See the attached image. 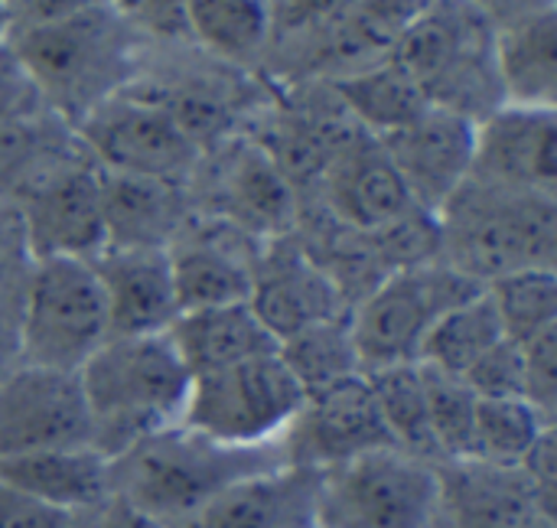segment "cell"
Instances as JSON below:
<instances>
[{"mask_svg":"<svg viewBox=\"0 0 557 528\" xmlns=\"http://www.w3.org/2000/svg\"><path fill=\"white\" fill-rule=\"evenodd\" d=\"M3 36L42 105L72 127L95 105L137 82L140 39L108 3L39 23L3 26Z\"/></svg>","mask_w":557,"mask_h":528,"instance_id":"obj_1","label":"cell"},{"mask_svg":"<svg viewBox=\"0 0 557 528\" xmlns=\"http://www.w3.org/2000/svg\"><path fill=\"white\" fill-rule=\"evenodd\" d=\"M281 464V444L228 447L186 425H173L111 461V496L176 528L228 487Z\"/></svg>","mask_w":557,"mask_h":528,"instance_id":"obj_2","label":"cell"},{"mask_svg":"<svg viewBox=\"0 0 557 528\" xmlns=\"http://www.w3.org/2000/svg\"><path fill=\"white\" fill-rule=\"evenodd\" d=\"M75 376L88 412L91 447L108 461L180 425L193 385L166 333L111 336Z\"/></svg>","mask_w":557,"mask_h":528,"instance_id":"obj_3","label":"cell"},{"mask_svg":"<svg viewBox=\"0 0 557 528\" xmlns=\"http://www.w3.org/2000/svg\"><path fill=\"white\" fill-rule=\"evenodd\" d=\"M441 261L486 287L529 268H557V196L467 180L437 212Z\"/></svg>","mask_w":557,"mask_h":528,"instance_id":"obj_4","label":"cell"},{"mask_svg":"<svg viewBox=\"0 0 557 528\" xmlns=\"http://www.w3.org/2000/svg\"><path fill=\"white\" fill-rule=\"evenodd\" d=\"M392 59L414 78L428 105L483 121L503 105L496 26L467 0H434L398 39Z\"/></svg>","mask_w":557,"mask_h":528,"instance_id":"obj_5","label":"cell"},{"mask_svg":"<svg viewBox=\"0 0 557 528\" xmlns=\"http://www.w3.org/2000/svg\"><path fill=\"white\" fill-rule=\"evenodd\" d=\"M111 340L108 304L91 261L33 258L16 330V359L78 372Z\"/></svg>","mask_w":557,"mask_h":528,"instance_id":"obj_6","label":"cell"},{"mask_svg":"<svg viewBox=\"0 0 557 528\" xmlns=\"http://www.w3.org/2000/svg\"><path fill=\"white\" fill-rule=\"evenodd\" d=\"M476 291L480 284L463 278L447 261L401 268L382 278L349 310L362 372L418 363L434 323Z\"/></svg>","mask_w":557,"mask_h":528,"instance_id":"obj_7","label":"cell"},{"mask_svg":"<svg viewBox=\"0 0 557 528\" xmlns=\"http://www.w3.org/2000/svg\"><path fill=\"white\" fill-rule=\"evenodd\" d=\"M304 398L300 382L271 353L193 376L180 425L228 447H264L281 441Z\"/></svg>","mask_w":557,"mask_h":528,"instance_id":"obj_8","label":"cell"},{"mask_svg":"<svg viewBox=\"0 0 557 528\" xmlns=\"http://www.w3.org/2000/svg\"><path fill=\"white\" fill-rule=\"evenodd\" d=\"M75 134L88 157L111 173L189 186L202 160L199 147L183 134L173 114L137 82L95 105L75 124Z\"/></svg>","mask_w":557,"mask_h":528,"instance_id":"obj_9","label":"cell"},{"mask_svg":"<svg viewBox=\"0 0 557 528\" xmlns=\"http://www.w3.org/2000/svg\"><path fill=\"white\" fill-rule=\"evenodd\" d=\"M193 206L258 242L290 235L300 219V193L248 134L202 154L189 180Z\"/></svg>","mask_w":557,"mask_h":528,"instance_id":"obj_10","label":"cell"},{"mask_svg":"<svg viewBox=\"0 0 557 528\" xmlns=\"http://www.w3.org/2000/svg\"><path fill=\"white\" fill-rule=\"evenodd\" d=\"M434 467L401 451H375L323 470L317 528H428Z\"/></svg>","mask_w":557,"mask_h":528,"instance_id":"obj_11","label":"cell"},{"mask_svg":"<svg viewBox=\"0 0 557 528\" xmlns=\"http://www.w3.org/2000/svg\"><path fill=\"white\" fill-rule=\"evenodd\" d=\"M20 232L29 258L91 261L104 248L98 163L85 147L49 167L16 202Z\"/></svg>","mask_w":557,"mask_h":528,"instance_id":"obj_12","label":"cell"},{"mask_svg":"<svg viewBox=\"0 0 557 528\" xmlns=\"http://www.w3.org/2000/svg\"><path fill=\"white\" fill-rule=\"evenodd\" d=\"M277 444L284 464L317 474L369 457L375 451H395L362 372L310 392Z\"/></svg>","mask_w":557,"mask_h":528,"instance_id":"obj_13","label":"cell"},{"mask_svg":"<svg viewBox=\"0 0 557 528\" xmlns=\"http://www.w3.org/2000/svg\"><path fill=\"white\" fill-rule=\"evenodd\" d=\"M82 444L91 447V428L75 372L16 363L0 376V461Z\"/></svg>","mask_w":557,"mask_h":528,"instance_id":"obj_14","label":"cell"},{"mask_svg":"<svg viewBox=\"0 0 557 528\" xmlns=\"http://www.w3.org/2000/svg\"><path fill=\"white\" fill-rule=\"evenodd\" d=\"M261 245L242 229L196 212L166 248L180 314L248 300Z\"/></svg>","mask_w":557,"mask_h":528,"instance_id":"obj_15","label":"cell"},{"mask_svg":"<svg viewBox=\"0 0 557 528\" xmlns=\"http://www.w3.org/2000/svg\"><path fill=\"white\" fill-rule=\"evenodd\" d=\"M555 519L522 467L486 461H441L434 467V503L428 528H525Z\"/></svg>","mask_w":557,"mask_h":528,"instance_id":"obj_16","label":"cell"},{"mask_svg":"<svg viewBox=\"0 0 557 528\" xmlns=\"http://www.w3.org/2000/svg\"><path fill=\"white\" fill-rule=\"evenodd\" d=\"M379 140L392 157L395 170L401 173L411 199L437 216L470 180L476 121L428 105L414 121Z\"/></svg>","mask_w":557,"mask_h":528,"instance_id":"obj_17","label":"cell"},{"mask_svg":"<svg viewBox=\"0 0 557 528\" xmlns=\"http://www.w3.org/2000/svg\"><path fill=\"white\" fill-rule=\"evenodd\" d=\"M300 199L317 202L326 216L356 232H379L408 216L411 209H421L411 199L382 140L366 131L356 134L330 160L317 186Z\"/></svg>","mask_w":557,"mask_h":528,"instance_id":"obj_18","label":"cell"},{"mask_svg":"<svg viewBox=\"0 0 557 528\" xmlns=\"http://www.w3.org/2000/svg\"><path fill=\"white\" fill-rule=\"evenodd\" d=\"M470 180L557 196V111L499 105L476 121Z\"/></svg>","mask_w":557,"mask_h":528,"instance_id":"obj_19","label":"cell"},{"mask_svg":"<svg viewBox=\"0 0 557 528\" xmlns=\"http://www.w3.org/2000/svg\"><path fill=\"white\" fill-rule=\"evenodd\" d=\"M248 304L277 343L313 323L349 314L336 284L304 251L294 232L261 245Z\"/></svg>","mask_w":557,"mask_h":528,"instance_id":"obj_20","label":"cell"},{"mask_svg":"<svg viewBox=\"0 0 557 528\" xmlns=\"http://www.w3.org/2000/svg\"><path fill=\"white\" fill-rule=\"evenodd\" d=\"M91 268L104 291L111 336L166 333L180 317L166 248H101Z\"/></svg>","mask_w":557,"mask_h":528,"instance_id":"obj_21","label":"cell"},{"mask_svg":"<svg viewBox=\"0 0 557 528\" xmlns=\"http://www.w3.org/2000/svg\"><path fill=\"white\" fill-rule=\"evenodd\" d=\"M104 248H170L196 216L186 183L111 173L98 167Z\"/></svg>","mask_w":557,"mask_h":528,"instance_id":"obj_22","label":"cell"},{"mask_svg":"<svg viewBox=\"0 0 557 528\" xmlns=\"http://www.w3.org/2000/svg\"><path fill=\"white\" fill-rule=\"evenodd\" d=\"M320 474L281 464L255 474L176 528H317Z\"/></svg>","mask_w":557,"mask_h":528,"instance_id":"obj_23","label":"cell"},{"mask_svg":"<svg viewBox=\"0 0 557 528\" xmlns=\"http://www.w3.org/2000/svg\"><path fill=\"white\" fill-rule=\"evenodd\" d=\"M0 480L69 516L101 509L111 500V461L88 444L49 447L0 461Z\"/></svg>","mask_w":557,"mask_h":528,"instance_id":"obj_24","label":"cell"},{"mask_svg":"<svg viewBox=\"0 0 557 528\" xmlns=\"http://www.w3.org/2000/svg\"><path fill=\"white\" fill-rule=\"evenodd\" d=\"M166 336L180 353L183 366L189 369V376L215 372L225 366H238L277 353L274 333L261 323V317L251 310L248 300L186 310L173 320Z\"/></svg>","mask_w":557,"mask_h":528,"instance_id":"obj_25","label":"cell"},{"mask_svg":"<svg viewBox=\"0 0 557 528\" xmlns=\"http://www.w3.org/2000/svg\"><path fill=\"white\" fill-rule=\"evenodd\" d=\"M496 75L503 105L555 108L557 101V10L496 29Z\"/></svg>","mask_w":557,"mask_h":528,"instance_id":"obj_26","label":"cell"},{"mask_svg":"<svg viewBox=\"0 0 557 528\" xmlns=\"http://www.w3.org/2000/svg\"><path fill=\"white\" fill-rule=\"evenodd\" d=\"M189 42L222 65H258L271 49L268 0H189Z\"/></svg>","mask_w":557,"mask_h":528,"instance_id":"obj_27","label":"cell"},{"mask_svg":"<svg viewBox=\"0 0 557 528\" xmlns=\"http://www.w3.org/2000/svg\"><path fill=\"white\" fill-rule=\"evenodd\" d=\"M330 85L346 105V111L352 114V121L372 137H385L405 127L428 108L424 91L392 56L366 72L336 78Z\"/></svg>","mask_w":557,"mask_h":528,"instance_id":"obj_28","label":"cell"},{"mask_svg":"<svg viewBox=\"0 0 557 528\" xmlns=\"http://www.w3.org/2000/svg\"><path fill=\"white\" fill-rule=\"evenodd\" d=\"M503 340H509V336L493 310V300L480 287L473 297L460 300L434 323L418 363L463 379Z\"/></svg>","mask_w":557,"mask_h":528,"instance_id":"obj_29","label":"cell"},{"mask_svg":"<svg viewBox=\"0 0 557 528\" xmlns=\"http://www.w3.org/2000/svg\"><path fill=\"white\" fill-rule=\"evenodd\" d=\"M369 379V389L375 395L382 425L395 444V451L428 461V464H441V454L434 447L431 438V425H428V398H424V379H421V366H388V369H375V372H362Z\"/></svg>","mask_w":557,"mask_h":528,"instance_id":"obj_30","label":"cell"},{"mask_svg":"<svg viewBox=\"0 0 557 528\" xmlns=\"http://www.w3.org/2000/svg\"><path fill=\"white\" fill-rule=\"evenodd\" d=\"M277 356L307 395L362 372L356 340H352V327H349V314L313 323V327L281 340Z\"/></svg>","mask_w":557,"mask_h":528,"instance_id":"obj_31","label":"cell"},{"mask_svg":"<svg viewBox=\"0 0 557 528\" xmlns=\"http://www.w3.org/2000/svg\"><path fill=\"white\" fill-rule=\"evenodd\" d=\"M525 398H480L473 421V461L522 467L532 447L555 428Z\"/></svg>","mask_w":557,"mask_h":528,"instance_id":"obj_32","label":"cell"},{"mask_svg":"<svg viewBox=\"0 0 557 528\" xmlns=\"http://www.w3.org/2000/svg\"><path fill=\"white\" fill-rule=\"evenodd\" d=\"M509 340L525 343L557 327V268H529L483 287Z\"/></svg>","mask_w":557,"mask_h":528,"instance_id":"obj_33","label":"cell"},{"mask_svg":"<svg viewBox=\"0 0 557 528\" xmlns=\"http://www.w3.org/2000/svg\"><path fill=\"white\" fill-rule=\"evenodd\" d=\"M421 379L428 398V425L441 461H467L473 451V421L480 395L460 376L431 366H421Z\"/></svg>","mask_w":557,"mask_h":528,"instance_id":"obj_34","label":"cell"},{"mask_svg":"<svg viewBox=\"0 0 557 528\" xmlns=\"http://www.w3.org/2000/svg\"><path fill=\"white\" fill-rule=\"evenodd\" d=\"M29 251L20 232V219L13 209H0V376H7L16 359V330H20V304L29 274Z\"/></svg>","mask_w":557,"mask_h":528,"instance_id":"obj_35","label":"cell"},{"mask_svg":"<svg viewBox=\"0 0 557 528\" xmlns=\"http://www.w3.org/2000/svg\"><path fill=\"white\" fill-rule=\"evenodd\" d=\"M111 13L144 42H189V0H104Z\"/></svg>","mask_w":557,"mask_h":528,"instance_id":"obj_36","label":"cell"},{"mask_svg":"<svg viewBox=\"0 0 557 528\" xmlns=\"http://www.w3.org/2000/svg\"><path fill=\"white\" fill-rule=\"evenodd\" d=\"M463 382L480 398H525L522 346L516 340H503L463 376Z\"/></svg>","mask_w":557,"mask_h":528,"instance_id":"obj_37","label":"cell"},{"mask_svg":"<svg viewBox=\"0 0 557 528\" xmlns=\"http://www.w3.org/2000/svg\"><path fill=\"white\" fill-rule=\"evenodd\" d=\"M525 366V402L557 421V327L519 343Z\"/></svg>","mask_w":557,"mask_h":528,"instance_id":"obj_38","label":"cell"},{"mask_svg":"<svg viewBox=\"0 0 557 528\" xmlns=\"http://www.w3.org/2000/svg\"><path fill=\"white\" fill-rule=\"evenodd\" d=\"M356 0H268L271 13V46L304 39L336 16H343Z\"/></svg>","mask_w":557,"mask_h":528,"instance_id":"obj_39","label":"cell"},{"mask_svg":"<svg viewBox=\"0 0 557 528\" xmlns=\"http://www.w3.org/2000/svg\"><path fill=\"white\" fill-rule=\"evenodd\" d=\"M42 98L36 91V85L29 82L26 69L20 65L13 46L7 42V36L0 33V124L26 118L42 111Z\"/></svg>","mask_w":557,"mask_h":528,"instance_id":"obj_40","label":"cell"},{"mask_svg":"<svg viewBox=\"0 0 557 528\" xmlns=\"http://www.w3.org/2000/svg\"><path fill=\"white\" fill-rule=\"evenodd\" d=\"M72 516L0 480V528H69Z\"/></svg>","mask_w":557,"mask_h":528,"instance_id":"obj_41","label":"cell"},{"mask_svg":"<svg viewBox=\"0 0 557 528\" xmlns=\"http://www.w3.org/2000/svg\"><path fill=\"white\" fill-rule=\"evenodd\" d=\"M467 3H473L496 29L529 20L535 13H545V10H557V0H467Z\"/></svg>","mask_w":557,"mask_h":528,"instance_id":"obj_42","label":"cell"},{"mask_svg":"<svg viewBox=\"0 0 557 528\" xmlns=\"http://www.w3.org/2000/svg\"><path fill=\"white\" fill-rule=\"evenodd\" d=\"M101 528H170L163 526V523H157V519H150V516H144V513H137L134 506H127V503H121V500H108L104 506H101Z\"/></svg>","mask_w":557,"mask_h":528,"instance_id":"obj_43","label":"cell"},{"mask_svg":"<svg viewBox=\"0 0 557 528\" xmlns=\"http://www.w3.org/2000/svg\"><path fill=\"white\" fill-rule=\"evenodd\" d=\"M69 528H101V509H88V513H75Z\"/></svg>","mask_w":557,"mask_h":528,"instance_id":"obj_44","label":"cell"},{"mask_svg":"<svg viewBox=\"0 0 557 528\" xmlns=\"http://www.w3.org/2000/svg\"><path fill=\"white\" fill-rule=\"evenodd\" d=\"M20 3H23V0H0V10H3V13H10V10H16Z\"/></svg>","mask_w":557,"mask_h":528,"instance_id":"obj_45","label":"cell"},{"mask_svg":"<svg viewBox=\"0 0 557 528\" xmlns=\"http://www.w3.org/2000/svg\"><path fill=\"white\" fill-rule=\"evenodd\" d=\"M525 528H557V526H555V519H535L532 526H525Z\"/></svg>","mask_w":557,"mask_h":528,"instance_id":"obj_46","label":"cell"},{"mask_svg":"<svg viewBox=\"0 0 557 528\" xmlns=\"http://www.w3.org/2000/svg\"><path fill=\"white\" fill-rule=\"evenodd\" d=\"M3 23H7V13L0 10V33H3Z\"/></svg>","mask_w":557,"mask_h":528,"instance_id":"obj_47","label":"cell"}]
</instances>
